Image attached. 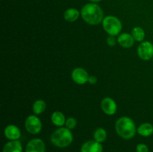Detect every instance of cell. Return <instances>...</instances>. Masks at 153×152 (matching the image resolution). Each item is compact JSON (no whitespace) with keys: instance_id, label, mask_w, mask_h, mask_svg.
Returning a JSON list of instances; mask_svg holds the SVG:
<instances>
[{"instance_id":"6da1fadb","label":"cell","mask_w":153,"mask_h":152,"mask_svg":"<svg viewBox=\"0 0 153 152\" xmlns=\"http://www.w3.org/2000/svg\"><path fill=\"white\" fill-rule=\"evenodd\" d=\"M81 16L85 22L92 25H99L103 20V11L96 3L86 4L81 10Z\"/></svg>"},{"instance_id":"7a4b0ae2","label":"cell","mask_w":153,"mask_h":152,"mask_svg":"<svg viewBox=\"0 0 153 152\" xmlns=\"http://www.w3.org/2000/svg\"><path fill=\"white\" fill-rule=\"evenodd\" d=\"M115 130L117 134L124 139L133 138L137 132L134 121L127 116H123L117 120L115 123Z\"/></svg>"},{"instance_id":"3957f363","label":"cell","mask_w":153,"mask_h":152,"mask_svg":"<svg viewBox=\"0 0 153 152\" xmlns=\"http://www.w3.org/2000/svg\"><path fill=\"white\" fill-rule=\"evenodd\" d=\"M51 142L58 148H66L70 145L73 141V136L71 130L65 128H58L55 130L50 137Z\"/></svg>"},{"instance_id":"277c9868","label":"cell","mask_w":153,"mask_h":152,"mask_svg":"<svg viewBox=\"0 0 153 152\" xmlns=\"http://www.w3.org/2000/svg\"><path fill=\"white\" fill-rule=\"evenodd\" d=\"M102 26L107 34L110 36H117L122 30V23L117 17L108 16L102 20Z\"/></svg>"},{"instance_id":"5b68a950","label":"cell","mask_w":153,"mask_h":152,"mask_svg":"<svg viewBox=\"0 0 153 152\" xmlns=\"http://www.w3.org/2000/svg\"><path fill=\"white\" fill-rule=\"evenodd\" d=\"M25 127L29 134L35 135L39 134L42 130L41 120L36 115H31L25 121Z\"/></svg>"},{"instance_id":"8992f818","label":"cell","mask_w":153,"mask_h":152,"mask_svg":"<svg viewBox=\"0 0 153 152\" xmlns=\"http://www.w3.org/2000/svg\"><path fill=\"white\" fill-rule=\"evenodd\" d=\"M137 55L143 61H149L153 58V44L149 41L141 42L137 48Z\"/></svg>"},{"instance_id":"52a82bcc","label":"cell","mask_w":153,"mask_h":152,"mask_svg":"<svg viewBox=\"0 0 153 152\" xmlns=\"http://www.w3.org/2000/svg\"><path fill=\"white\" fill-rule=\"evenodd\" d=\"M71 77L75 83L79 85H82L88 82L90 76L88 72L85 69L82 68V67H77L73 70Z\"/></svg>"},{"instance_id":"ba28073f","label":"cell","mask_w":153,"mask_h":152,"mask_svg":"<svg viewBox=\"0 0 153 152\" xmlns=\"http://www.w3.org/2000/svg\"><path fill=\"white\" fill-rule=\"evenodd\" d=\"M46 145L39 138H34L28 141L25 146V152H45Z\"/></svg>"},{"instance_id":"9c48e42d","label":"cell","mask_w":153,"mask_h":152,"mask_svg":"<svg viewBox=\"0 0 153 152\" xmlns=\"http://www.w3.org/2000/svg\"><path fill=\"white\" fill-rule=\"evenodd\" d=\"M101 108L104 113L108 116L115 114L117 110V106L114 100L109 97L104 98L101 101Z\"/></svg>"},{"instance_id":"30bf717a","label":"cell","mask_w":153,"mask_h":152,"mask_svg":"<svg viewBox=\"0 0 153 152\" xmlns=\"http://www.w3.org/2000/svg\"><path fill=\"white\" fill-rule=\"evenodd\" d=\"M80 152H103V148L101 143L95 140H89L82 145Z\"/></svg>"},{"instance_id":"8fae6325","label":"cell","mask_w":153,"mask_h":152,"mask_svg":"<svg viewBox=\"0 0 153 152\" xmlns=\"http://www.w3.org/2000/svg\"><path fill=\"white\" fill-rule=\"evenodd\" d=\"M4 137L9 140H18L21 137V131L17 126L9 125L4 130Z\"/></svg>"},{"instance_id":"7c38bea8","label":"cell","mask_w":153,"mask_h":152,"mask_svg":"<svg viewBox=\"0 0 153 152\" xmlns=\"http://www.w3.org/2000/svg\"><path fill=\"white\" fill-rule=\"evenodd\" d=\"M2 152H22V145L19 140H10L4 145Z\"/></svg>"},{"instance_id":"4fadbf2b","label":"cell","mask_w":153,"mask_h":152,"mask_svg":"<svg viewBox=\"0 0 153 152\" xmlns=\"http://www.w3.org/2000/svg\"><path fill=\"white\" fill-rule=\"evenodd\" d=\"M134 41L131 34H128V33H123L120 34L117 38V42L123 48H131L134 45Z\"/></svg>"},{"instance_id":"5bb4252c","label":"cell","mask_w":153,"mask_h":152,"mask_svg":"<svg viewBox=\"0 0 153 152\" xmlns=\"http://www.w3.org/2000/svg\"><path fill=\"white\" fill-rule=\"evenodd\" d=\"M66 120L67 119H66L64 113L60 111L54 112L51 116V121H52V124L59 128L65 125Z\"/></svg>"},{"instance_id":"9a60e30c","label":"cell","mask_w":153,"mask_h":152,"mask_svg":"<svg viewBox=\"0 0 153 152\" xmlns=\"http://www.w3.org/2000/svg\"><path fill=\"white\" fill-rule=\"evenodd\" d=\"M137 131L138 134H140L142 137H150L153 134V125L152 124L148 123V122L143 123L137 128Z\"/></svg>"},{"instance_id":"2e32d148","label":"cell","mask_w":153,"mask_h":152,"mask_svg":"<svg viewBox=\"0 0 153 152\" xmlns=\"http://www.w3.org/2000/svg\"><path fill=\"white\" fill-rule=\"evenodd\" d=\"M81 13H79V10L76 8H69L64 12V18L66 21L69 22H73L78 19L79 17V15Z\"/></svg>"},{"instance_id":"e0dca14e","label":"cell","mask_w":153,"mask_h":152,"mask_svg":"<svg viewBox=\"0 0 153 152\" xmlns=\"http://www.w3.org/2000/svg\"><path fill=\"white\" fill-rule=\"evenodd\" d=\"M46 104L43 100H37V101L33 104V113H34V115H36V116H37V115L41 114V113H43V112H44V110H46Z\"/></svg>"},{"instance_id":"ac0fdd59","label":"cell","mask_w":153,"mask_h":152,"mask_svg":"<svg viewBox=\"0 0 153 152\" xmlns=\"http://www.w3.org/2000/svg\"><path fill=\"white\" fill-rule=\"evenodd\" d=\"M108 137L107 132L104 128H99L94 131V139L95 141L98 142L100 143L104 142L106 140Z\"/></svg>"},{"instance_id":"d6986e66","label":"cell","mask_w":153,"mask_h":152,"mask_svg":"<svg viewBox=\"0 0 153 152\" xmlns=\"http://www.w3.org/2000/svg\"><path fill=\"white\" fill-rule=\"evenodd\" d=\"M131 36L137 42H143L145 38V31L141 27H134L131 31Z\"/></svg>"},{"instance_id":"ffe728a7","label":"cell","mask_w":153,"mask_h":152,"mask_svg":"<svg viewBox=\"0 0 153 152\" xmlns=\"http://www.w3.org/2000/svg\"><path fill=\"white\" fill-rule=\"evenodd\" d=\"M77 125V120L73 117H70L66 120L65 126L66 128L70 130L74 129Z\"/></svg>"},{"instance_id":"44dd1931","label":"cell","mask_w":153,"mask_h":152,"mask_svg":"<svg viewBox=\"0 0 153 152\" xmlns=\"http://www.w3.org/2000/svg\"><path fill=\"white\" fill-rule=\"evenodd\" d=\"M136 152H149V147L146 144L140 143L136 146Z\"/></svg>"},{"instance_id":"7402d4cb","label":"cell","mask_w":153,"mask_h":152,"mask_svg":"<svg viewBox=\"0 0 153 152\" xmlns=\"http://www.w3.org/2000/svg\"><path fill=\"white\" fill-rule=\"evenodd\" d=\"M107 43L109 46H114L116 45V39L114 36H110L107 38Z\"/></svg>"},{"instance_id":"603a6c76","label":"cell","mask_w":153,"mask_h":152,"mask_svg":"<svg viewBox=\"0 0 153 152\" xmlns=\"http://www.w3.org/2000/svg\"><path fill=\"white\" fill-rule=\"evenodd\" d=\"M88 82H89L91 84H95L97 82V78L96 76L91 75L89 77V79H88Z\"/></svg>"},{"instance_id":"cb8c5ba5","label":"cell","mask_w":153,"mask_h":152,"mask_svg":"<svg viewBox=\"0 0 153 152\" xmlns=\"http://www.w3.org/2000/svg\"><path fill=\"white\" fill-rule=\"evenodd\" d=\"M89 1H93V2H99V1H102V0H89Z\"/></svg>"},{"instance_id":"d4e9b609","label":"cell","mask_w":153,"mask_h":152,"mask_svg":"<svg viewBox=\"0 0 153 152\" xmlns=\"http://www.w3.org/2000/svg\"><path fill=\"white\" fill-rule=\"evenodd\" d=\"M152 61H153V58H152Z\"/></svg>"}]
</instances>
